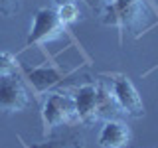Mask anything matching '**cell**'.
Masks as SVG:
<instances>
[{
    "label": "cell",
    "mask_w": 158,
    "mask_h": 148,
    "mask_svg": "<svg viewBox=\"0 0 158 148\" xmlns=\"http://www.w3.org/2000/svg\"><path fill=\"white\" fill-rule=\"evenodd\" d=\"M73 105H75V117L83 125H93L97 118L113 117L115 113L121 111L113 95H109L101 85L91 81L83 83L75 91Z\"/></svg>",
    "instance_id": "1"
},
{
    "label": "cell",
    "mask_w": 158,
    "mask_h": 148,
    "mask_svg": "<svg viewBox=\"0 0 158 148\" xmlns=\"http://www.w3.org/2000/svg\"><path fill=\"white\" fill-rule=\"evenodd\" d=\"M144 14V0H111V4L103 10L101 22L117 28L118 32L136 28Z\"/></svg>",
    "instance_id": "2"
},
{
    "label": "cell",
    "mask_w": 158,
    "mask_h": 148,
    "mask_svg": "<svg viewBox=\"0 0 158 148\" xmlns=\"http://www.w3.org/2000/svg\"><path fill=\"white\" fill-rule=\"evenodd\" d=\"M63 32H65V24L59 20L56 8H49V6L38 8L36 14H34V22H32V28H30L28 39H26V47L52 42V39L59 38Z\"/></svg>",
    "instance_id": "3"
},
{
    "label": "cell",
    "mask_w": 158,
    "mask_h": 148,
    "mask_svg": "<svg viewBox=\"0 0 158 148\" xmlns=\"http://www.w3.org/2000/svg\"><path fill=\"white\" fill-rule=\"evenodd\" d=\"M111 87H113V99L117 101V105L123 113H127L128 117H135V118L144 115V103H142L136 87L132 85V81L128 77L125 75L113 77Z\"/></svg>",
    "instance_id": "4"
},
{
    "label": "cell",
    "mask_w": 158,
    "mask_h": 148,
    "mask_svg": "<svg viewBox=\"0 0 158 148\" xmlns=\"http://www.w3.org/2000/svg\"><path fill=\"white\" fill-rule=\"evenodd\" d=\"M30 105L28 91L16 75L0 77V111L20 113Z\"/></svg>",
    "instance_id": "5"
},
{
    "label": "cell",
    "mask_w": 158,
    "mask_h": 148,
    "mask_svg": "<svg viewBox=\"0 0 158 148\" xmlns=\"http://www.w3.org/2000/svg\"><path fill=\"white\" fill-rule=\"evenodd\" d=\"M73 115H75V105H73V97L61 95V93H52L44 101V122L46 126H59L71 122Z\"/></svg>",
    "instance_id": "6"
},
{
    "label": "cell",
    "mask_w": 158,
    "mask_h": 148,
    "mask_svg": "<svg viewBox=\"0 0 158 148\" xmlns=\"http://www.w3.org/2000/svg\"><path fill=\"white\" fill-rule=\"evenodd\" d=\"M97 142L101 148H125L131 142V128L121 121L109 118L99 130Z\"/></svg>",
    "instance_id": "7"
},
{
    "label": "cell",
    "mask_w": 158,
    "mask_h": 148,
    "mask_svg": "<svg viewBox=\"0 0 158 148\" xmlns=\"http://www.w3.org/2000/svg\"><path fill=\"white\" fill-rule=\"evenodd\" d=\"M28 77L30 81H32V85L38 89V91H48V89H52L53 85H57L59 81H61V73L57 71V69L53 67H32L28 69Z\"/></svg>",
    "instance_id": "8"
},
{
    "label": "cell",
    "mask_w": 158,
    "mask_h": 148,
    "mask_svg": "<svg viewBox=\"0 0 158 148\" xmlns=\"http://www.w3.org/2000/svg\"><path fill=\"white\" fill-rule=\"evenodd\" d=\"M28 148H85V138L79 132H65L44 142H32Z\"/></svg>",
    "instance_id": "9"
},
{
    "label": "cell",
    "mask_w": 158,
    "mask_h": 148,
    "mask_svg": "<svg viewBox=\"0 0 158 148\" xmlns=\"http://www.w3.org/2000/svg\"><path fill=\"white\" fill-rule=\"evenodd\" d=\"M57 16L59 20H61L63 24H73L75 20L81 16L79 14V8H77V4L75 2H67V4H61V6H57Z\"/></svg>",
    "instance_id": "10"
},
{
    "label": "cell",
    "mask_w": 158,
    "mask_h": 148,
    "mask_svg": "<svg viewBox=\"0 0 158 148\" xmlns=\"http://www.w3.org/2000/svg\"><path fill=\"white\" fill-rule=\"evenodd\" d=\"M18 69V61L12 53L8 51H0V77H8L14 75Z\"/></svg>",
    "instance_id": "11"
},
{
    "label": "cell",
    "mask_w": 158,
    "mask_h": 148,
    "mask_svg": "<svg viewBox=\"0 0 158 148\" xmlns=\"http://www.w3.org/2000/svg\"><path fill=\"white\" fill-rule=\"evenodd\" d=\"M20 10V0H0V16H14Z\"/></svg>",
    "instance_id": "12"
},
{
    "label": "cell",
    "mask_w": 158,
    "mask_h": 148,
    "mask_svg": "<svg viewBox=\"0 0 158 148\" xmlns=\"http://www.w3.org/2000/svg\"><path fill=\"white\" fill-rule=\"evenodd\" d=\"M83 2H85L87 6L93 10V12H97L99 16H101V14H103V10H105V8L109 6V4H111V0H83Z\"/></svg>",
    "instance_id": "13"
},
{
    "label": "cell",
    "mask_w": 158,
    "mask_h": 148,
    "mask_svg": "<svg viewBox=\"0 0 158 148\" xmlns=\"http://www.w3.org/2000/svg\"><path fill=\"white\" fill-rule=\"evenodd\" d=\"M53 2L57 4V6H61V4H67V2H73V0H53Z\"/></svg>",
    "instance_id": "14"
}]
</instances>
